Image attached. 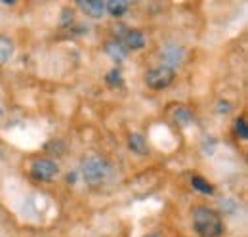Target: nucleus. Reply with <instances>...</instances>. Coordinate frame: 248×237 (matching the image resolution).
Masks as SVG:
<instances>
[{
    "label": "nucleus",
    "mask_w": 248,
    "mask_h": 237,
    "mask_svg": "<svg viewBox=\"0 0 248 237\" xmlns=\"http://www.w3.org/2000/svg\"><path fill=\"white\" fill-rule=\"evenodd\" d=\"M107 85L109 86H123V75L119 69H113L107 73Z\"/></svg>",
    "instance_id": "nucleus-13"
},
{
    "label": "nucleus",
    "mask_w": 248,
    "mask_h": 237,
    "mask_svg": "<svg viewBox=\"0 0 248 237\" xmlns=\"http://www.w3.org/2000/svg\"><path fill=\"white\" fill-rule=\"evenodd\" d=\"M235 132L243 138V140H247L248 138V128H247V122H245V118H237V122H235Z\"/></svg>",
    "instance_id": "nucleus-15"
},
{
    "label": "nucleus",
    "mask_w": 248,
    "mask_h": 237,
    "mask_svg": "<svg viewBox=\"0 0 248 237\" xmlns=\"http://www.w3.org/2000/svg\"><path fill=\"white\" fill-rule=\"evenodd\" d=\"M219 113H229V103H219Z\"/></svg>",
    "instance_id": "nucleus-16"
},
{
    "label": "nucleus",
    "mask_w": 248,
    "mask_h": 237,
    "mask_svg": "<svg viewBox=\"0 0 248 237\" xmlns=\"http://www.w3.org/2000/svg\"><path fill=\"white\" fill-rule=\"evenodd\" d=\"M176 120H178L182 126H187V124H189V120H191V113L187 111L186 107H182V109H178V111H176Z\"/></svg>",
    "instance_id": "nucleus-14"
},
{
    "label": "nucleus",
    "mask_w": 248,
    "mask_h": 237,
    "mask_svg": "<svg viewBox=\"0 0 248 237\" xmlns=\"http://www.w3.org/2000/svg\"><path fill=\"white\" fill-rule=\"evenodd\" d=\"M128 8H130V2L128 0H109V2H105V10L111 16H115V17H121Z\"/></svg>",
    "instance_id": "nucleus-11"
},
{
    "label": "nucleus",
    "mask_w": 248,
    "mask_h": 237,
    "mask_svg": "<svg viewBox=\"0 0 248 237\" xmlns=\"http://www.w3.org/2000/svg\"><path fill=\"white\" fill-rule=\"evenodd\" d=\"M14 56V42L8 38V36H2L0 34V65L8 63Z\"/></svg>",
    "instance_id": "nucleus-10"
},
{
    "label": "nucleus",
    "mask_w": 248,
    "mask_h": 237,
    "mask_svg": "<svg viewBox=\"0 0 248 237\" xmlns=\"http://www.w3.org/2000/svg\"><path fill=\"white\" fill-rule=\"evenodd\" d=\"M191 186H193L197 191H201V193H208V195H212V193H214L212 184H210V182H206L204 178H201V176L191 178Z\"/></svg>",
    "instance_id": "nucleus-12"
},
{
    "label": "nucleus",
    "mask_w": 248,
    "mask_h": 237,
    "mask_svg": "<svg viewBox=\"0 0 248 237\" xmlns=\"http://www.w3.org/2000/svg\"><path fill=\"white\" fill-rule=\"evenodd\" d=\"M105 52H107L111 58L115 59L117 63H119V61H123V59L126 58V54H128V50L124 48V44L121 42V40L107 42V44H105Z\"/></svg>",
    "instance_id": "nucleus-8"
},
{
    "label": "nucleus",
    "mask_w": 248,
    "mask_h": 237,
    "mask_svg": "<svg viewBox=\"0 0 248 237\" xmlns=\"http://www.w3.org/2000/svg\"><path fill=\"white\" fill-rule=\"evenodd\" d=\"M160 56L166 61V67L172 69L174 65H180V63L184 61V50H182L180 46H176V44H168V46L162 48Z\"/></svg>",
    "instance_id": "nucleus-6"
},
{
    "label": "nucleus",
    "mask_w": 248,
    "mask_h": 237,
    "mask_svg": "<svg viewBox=\"0 0 248 237\" xmlns=\"http://www.w3.org/2000/svg\"><path fill=\"white\" fill-rule=\"evenodd\" d=\"M58 172H60L58 165L50 159H36L31 165V176L34 180H40V182L52 180L54 176H58Z\"/></svg>",
    "instance_id": "nucleus-4"
},
{
    "label": "nucleus",
    "mask_w": 248,
    "mask_h": 237,
    "mask_svg": "<svg viewBox=\"0 0 248 237\" xmlns=\"http://www.w3.org/2000/svg\"><path fill=\"white\" fill-rule=\"evenodd\" d=\"M193 228L201 237H219L223 234V222L219 214L208 207L193 208Z\"/></svg>",
    "instance_id": "nucleus-1"
},
{
    "label": "nucleus",
    "mask_w": 248,
    "mask_h": 237,
    "mask_svg": "<svg viewBox=\"0 0 248 237\" xmlns=\"http://www.w3.org/2000/svg\"><path fill=\"white\" fill-rule=\"evenodd\" d=\"M145 237H160L158 234H151V236H145Z\"/></svg>",
    "instance_id": "nucleus-17"
},
{
    "label": "nucleus",
    "mask_w": 248,
    "mask_h": 237,
    "mask_svg": "<svg viewBox=\"0 0 248 237\" xmlns=\"http://www.w3.org/2000/svg\"><path fill=\"white\" fill-rule=\"evenodd\" d=\"M123 44L126 50H141L145 46V34L138 29L126 31L123 38Z\"/></svg>",
    "instance_id": "nucleus-5"
},
{
    "label": "nucleus",
    "mask_w": 248,
    "mask_h": 237,
    "mask_svg": "<svg viewBox=\"0 0 248 237\" xmlns=\"http://www.w3.org/2000/svg\"><path fill=\"white\" fill-rule=\"evenodd\" d=\"M174 81V69L166 67V65H160L151 69L147 75H145V85L153 90H162L166 86H170Z\"/></svg>",
    "instance_id": "nucleus-3"
},
{
    "label": "nucleus",
    "mask_w": 248,
    "mask_h": 237,
    "mask_svg": "<svg viewBox=\"0 0 248 237\" xmlns=\"http://www.w3.org/2000/svg\"><path fill=\"white\" fill-rule=\"evenodd\" d=\"M78 6L88 17H93V19L101 17L105 14V2H101V0H80Z\"/></svg>",
    "instance_id": "nucleus-7"
},
{
    "label": "nucleus",
    "mask_w": 248,
    "mask_h": 237,
    "mask_svg": "<svg viewBox=\"0 0 248 237\" xmlns=\"http://www.w3.org/2000/svg\"><path fill=\"white\" fill-rule=\"evenodd\" d=\"M128 148L132 149L134 153H138V155H145V153L149 151L147 140H145L141 134H130V138H128Z\"/></svg>",
    "instance_id": "nucleus-9"
},
{
    "label": "nucleus",
    "mask_w": 248,
    "mask_h": 237,
    "mask_svg": "<svg viewBox=\"0 0 248 237\" xmlns=\"http://www.w3.org/2000/svg\"><path fill=\"white\" fill-rule=\"evenodd\" d=\"M82 178L88 182V184H99V182H103L105 178L111 174V165L103 159V157H99V155H90V157H86L84 161H82Z\"/></svg>",
    "instance_id": "nucleus-2"
}]
</instances>
